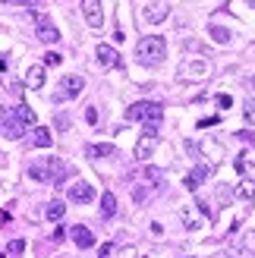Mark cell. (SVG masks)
Masks as SVG:
<instances>
[{
    "mask_svg": "<svg viewBox=\"0 0 255 258\" xmlns=\"http://www.w3.org/2000/svg\"><path fill=\"white\" fill-rule=\"evenodd\" d=\"M233 167H236V173H246L249 167H252V158H243V154H239V158L233 161Z\"/></svg>",
    "mask_w": 255,
    "mask_h": 258,
    "instance_id": "obj_28",
    "label": "cell"
},
{
    "mask_svg": "<svg viewBox=\"0 0 255 258\" xmlns=\"http://www.w3.org/2000/svg\"><path fill=\"white\" fill-rule=\"evenodd\" d=\"M44 67H41V63H35V67H29V73H25V85H29L32 88V92H38V88H41L44 85Z\"/></svg>",
    "mask_w": 255,
    "mask_h": 258,
    "instance_id": "obj_15",
    "label": "cell"
},
{
    "mask_svg": "<svg viewBox=\"0 0 255 258\" xmlns=\"http://www.w3.org/2000/svg\"><path fill=\"white\" fill-rule=\"evenodd\" d=\"M47 167H50V183H54V186L67 183L70 176H76V167L67 164L63 158H47Z\"/></svg>",
    "mask_w": 255,
    "mask_h": 258,
    "instance_id": "obj_6",
    "label": "cell"
},
{
    "mask_svg": "<svg viewBox=\"0 0 255 258\" xmlns=\"http://www.w3.org/2000/svg\"><path fill=\"white\" fill-rule=\"evenodd\" d=\"M252 4H255V0H252Z\"/></svg>",
    "mask_w": 255,
    "mask_h": 258,
    "instance_id": "obj_38",
    "label": "cell"
},
{
    "mask_svg": "<svg viewBox=\"0 0 255 258\" xmlns=\"http://www.w3.org/2000/svg\"><path fill=\"white\" fill-rule=\"evenodd\" d=\"M230 104H233V98H230V95H221V98H218V107H224V110H227Z\"/></svg>",
    "mask_w": 255,
    "mask_h": 258,
    "instance_id": "obj_35",
    "label": "cell"
},
{
    "mask_svg": "<svg viewBox=\"0 0 255 258\" xmlns=\"http://www.w3.org/2000/svg\"><path fill=\"white\" fill-rule=\"evenodd\" d=\"M57 129H60V133L70 129V117H67V113H57Z\"/></svg>",
    "mask_w": 255,
    "mask_h": 258,
    "instance_id": "obj_33",
    "label": "cell"
},
{
    "mask_svg": "<svg viewBox=\"0 0 255 258\" xmlns=\"http://www.w3.org/2000/svg\"><path fill=\"white\" fill-rule=\"evenodd\" d=\"M236 199L239 202H255V183L252 179H243V183L236 186Z\"/></svg>",
    "mask_w": 255,
    "mask_h": 258,
    "instance_id": "obj_21",
    "label": "cell"
},
{
    "mask_svg": "<svg viewBox=\"0 0 255 258\" xmlns=\"http://www.w3.org/2000/svg\"><path fill=\"white\" fill-rule=\"evenodd\" d=\"M22 249H25V239H13V242H10V252H13V255H19Z\"/></svg>",
    "mask_w": 255,
    "mask_h": 258,
    "instance_id": "obj_31",
    "label": "cell"
},
{
    "mask_svg": "<svg viewBox=\"0 0 255 258\" xmlns=\"http://www.w3.org/2000/svg\"><path fill=\"white\" fill-rule=\"evenodd\" d=\"M16 117H19V120L25 123V129H29V126H35V123H38V117H35V110H32L29 104H19V107H16Z\"/></svg>",
    "mask_w": 255,
    "mask_h": 258,
    "instance_id": "obj_22",
    "label": "cell"
},
{
    "mask_svg": "<svg viewBox=\"0 0 255 258\" xmlns=\"http://www.w3.org/2000/svg\"><path fill=\"white\" fill-rule=\"evenodd\" d=\"M82 16L92 29H101L104 25V13H101V0H82Z\"/></svg>",
    "mask_w": 255,
    "mask_h": 258,
    "instance_id": "obj_12",
    "label": "cell"
},
{
    "mask_svg": "<svg viewBox=\"0 0 255 258\" xmlns=\"http://www.w3.org/2000/svg\"><path fill=\"white\" fill-rule=\"evenodd\" d=\"M35 19H38V38H41L44 44H57L60 41V32H57V25L50 22L44 13H35Z\"/></svg>",
    "mask_w": 255,
    "mask_h": 258,
    "instance_id": "obj_10",
    "label": "cell"
},
{
    "mask_svg": "<svg viewBox=\"0 0 255 258\" xmlns=\"http://www.w3.org/2000/svg\"><path fill=\"white\" fill-rule=\"evenodd\" d=\"M155 148H158V133H155V126H148L145 136L136 142V161H148L155 154Z\"/></svg>",
    "mask_w": 255,
    "mask_h": 258,
    "instance_id": "obj_7",
    "label": "cell"
},
{
    "mask_svg": "<svg viewBox=\"0 0 255 258\" xmlns=\"http://www.w3.org/2000/svg\"><path fill=\"white\" fill-rule=\"evenodd\" d=\"M211 38H214L218 44H230V32H227V29H221L218 22H211Z\"/></svg>",
    "mask_w": 255,
    "mask_h": 258,
    "instance_id": "obj_23",
    "label": "cell"
},
{
    "mask_svg": "<svg viewBox=\"0 0 255 258\" xmlns=\"http://www.w3.org/2000/svg\"><path fill=\"white\" fill-rule=\"evenodd\" d=\"M32 145H35V148H50V145H54V136H50V129L35 126V133H32Z\"/></svg>",
    "mask_w": 255,
    "mask_h": 258,
    "instance_id": "obj_17",
    "label": "cell"
},
{
    "mask_svg": "<svg viewBox=\"0 0 255 258\" xmlns=\"http://www.w3.org/2000/svg\"><path fill=\"white\" fill-rule=\"evenodd\" d=\"M29 176H32V179H38V183H50V167H47V158L35 161V164L29 167Z\"/></svg>",
    "mask_w": 255,
    "mask_h": 258,
    "instance_id": "obj_16",
    "label": "cell"
},
{
    "mask_svg": "<svg viewBox=\"0 0 255 258\" xmlns=\"http://www.w3.org/2000/svg\"><path fill=\"white\" fill-rule=\"evenodd\" d=\"M85 154L88 158H113L117 148H113L110 142H104V145H85Z\"/></svg>",
    "mask_w": 255,
    "mask_h": 258,
    "instance_id": "obj_19",
    "label": "cell"
},
{
    "mask_svg": "<svg viewBox=\"0 0 255 258\" xmlns=\"http://www.w3.org/2000/svg\"><path fill=\"white\" fill-rule=\"evenodd\" d=\"M176 76H180V79H208V76H211V63L202 60V57H196V60H183L180 70H176Z\"/></svg>",
    "mask_w": 255,
    "mask_h": 258,
    "instance_id": "obj_4",
    "label": "cell"
},
{
    "mask_svg": "<svg viewBox=\"0 0 255 258\" xmlns=\"http://www.w3.org/2000/svg\"><path fill=\"white\" fill-rule=\"evenodd\" d=\"M4 70H7V60H4V57H0V73H4Z\"/></svg>",
    "mask_w": 255,
    "mask_h": 258,
    "instance_id": "obj_37",
    "label": "cell"
},
{
    "mask_svg": "<svg viewBox=\"0 0 255 258\" xmlns=\"http://www.w3.org/2000/svg\"><path fill=\"white\" fill-rule=\"evenodd\" d=\"M167 13H170V4H167V0H151V4L142 10V19L151 22V25H158V22L167 19Z\"/></svg>",
    "mask_w": 255,
    "mask_h": 258,
    "instance_id": "obj_8",
    "label": "cell"
},
{
    "mask_svg": "<svg viewBox=\"0 0 255 258\" xmlns=\"http://www.w3.org/2000/svg\"><path fill=\"white\" fill-rule=\"evenodd\" d=\"M243 249L246 252H255V230H249V233L243 236Z\"/></svg>",
    "mask_w": 255,
    "mask_h": 258,
    "instance_id": "obj_30",
    "label": "cell"
},
{
    "mask_svg": "<svg viewBox=\"0 0 255 258\" xmlns=\"http://www.w3.org/2000/svg\"><path fill=\"white\" fill-rule=\"evenodd\" d=\"M41 60H44V63H41V67H44V70H47V67H60V63H63V57L57 54V50H47V54H44Z\"/></svg>",
    "mask_w": 255,
    "mask_h": 258,
    "instance_id": "obj_24",
    "label": "cell"
},
{
    "mask_svg": "<svg viewBox=\"0 0 255 258\" xmlns=\"http://www.w3.org/2000/svg\"><path fill=\"white\" fill-rule=\"evenodd\" d=\"M7 4H19V7H41V0H7Z\"/></svg>",
    "mask_w": 255,
    "mask_h": 258,
    "instance_id": "obj_34",
    "label": "cell"
},
{
    "mask_svg": "<svg viewBox=\"0 0 255 258\" xmlns=\"http://www.w3.org/2000/svg\"><path fill=\"white\" fill-rule=\"evenodd\" d=\"M85 88V82H82V76H63L60 79V88H57V95H54V101H70V98H76Z\"/></svg>",
    "mask_w": 255,
    "mask_h": 258,
    "instance_id": "obj_5",
    "label": "cell"
},
{
    "mask_svg": "<svg viewBox=\"0 0 255 258\" xmlns=\"http://www.w3.org/2000/svg\"><path fill=\"white\" fill-rule=\"evenodd\" d=\"M145 176L151 179V183H158V186H164V179H167L164 170H158V167H145Z\"/></svg>",
    "mask_w": 255,
    "mask_h": 258,
    "instance_id": "obj_25",
    "label": "cell"
},
{
    "mask_svg": "<svg viewBox=\"0 0 255 258\" xmlns=\"http://www.w3.org/2000/svg\"><path fill=\"white\" fill-rule=\"evenodd\" d=\"M126 120L133 123H148V126H158L164 120V107L158 101H136V104L126 110Z\"/></svg>",
    "mask_w": 255,
    "mask_h": 258,
    "instance_id": "obj_2",
    "label": "cell"
},
{
    "mask_svg": "<svg viewBox=\"0 0 255 258\" xmlns=\"http://www.w3.org/2000/svg\"><path fill=\"white\" fill-rule=\"evenodd\" d=\"M0 129H4V136L13 139V142L25 136V123L16 117V110H13V107H4V110H0Z\"/></svg>",
    "mask_w": 255,
    "mask_h": 258,
    "instance_id": "obj_3",
    "label": "cell"
},
{
    "mask_svg": "<svg viewBox=\"0 0 255 258\" xmlns=\"http://www.w3.org/2000/svg\"><path fill=\"white\" fill-rule=\"evenodd\" d=\"M214 123H218V117H205V120H199L202 129H208V126H214Z\"/></svg>",
    "mask_w": 255,
    "mask_h": 258,
    "instance_id": "obj_36",
    "label": "cell"
},
{
    "mask_svg": "<svg viewBox=\"0 0 255 258\" xmlns=\"http://www.w3.org/2000/svg\"><path fill=\"white\" fill-rule=\"evenodd\" d=\"M113 252H117V242H104V246L98 249V255H101V258H113Z\"/></svg>",
    "mask_w": 255,
    "mask_h": 258,
    "instance_id": "obj_29",
    "label": "cell"
},
{
    "mask_svg": "<svg viewBox=\"0 0 255 258\" xmlns=\"http://www.w3.org/2000/svg\"><path fill=\"white\" fill-rule=\"evenodd\" d=\"M211 170H214L211 164H199L196 170H189V173H186V179H183V186H186L189 192H196V189L202 186V179H205V176H211Z\"/></svg>",
    "mask_w": 255,
    "mask_h": 258,
    "instance_id": "obj_13",
    "label": "cell"
},
{
    "mask_svg": "<svg viewBox=\"0 0 255 258\" xmlns=\"http://www.w3.org/2000/svg\"><path fill=\"white\" fill-rule=\"evenodd\" d=\"M202 151H205L208 158H221V154H224V148L214 145V142H202Z\"/></svg>",
    "mask_w": 255,
    "mask_h": 258,
    "instance_id": "obj_26",
    "label": "cell"
},
{
    "mask_svg": "<svg viewBox=\"0 0 255 258\" xmlns=\"http://www.w3.org/2000/svg\"><path fill=\"white\" fill-rule=\"evenodd\" d=\"M70 236H73V242H76V246H79V249H92L95 246V236H92V230H88V227H73L70 230Z\"/></svg>",
    "mask_w": 255,
    "mask_h": 258,
    "instance_id": "obj_14",
    "label": "cell"
},
{
    "mask_svg": "<svg viewBox=\"0 0 255 258\" xmlns=\"http://www.w3.org/2000/svg\"><path fill=\"white\" fill-rule=\"evenodd\" d=\"M67 196H70V202H76V205H88L95 199V189L85 183V179H76V183L67 189Z\"/></svg>",
    "mask_w": 255,
    "mask_h": 258,
    "instance_id": "obj_11",
    "label": "cell"
},
{
    "mask_svg": "<svg viewBox=\"0 0 255 258\" xmlns=\"http://www.w3.org/2000/svg\"><path fill=\"white\" fill-rule=\"evenodd\" d=\"M63 214H67V205H63L60 199H54V202H47V208H44V217H47V221H60Z\"/></svg>",
    "mask_w": 255,
    "mask_h": 258,
    "instance_id": "obj_20",
    "label": "cell"
},
{
    "mask_svg": "<svg viewBox=\"0 0 255 258\" xmlns=\"http://www.w3.org/2000/svg\"><path fill=\"white\" fill-rule=\"evenodd\" d=\"M243 117H246L249 126H255V101H246L243 104Z\"/></svg>",
    "mask_w": 255,
    "mask_h": 258,
    "instance_id": "obj_27",
    "label": "cell"
},
{
    "mask_svg": "<svg viewBox=\"0 0 255 258\" xmlns=\"http://www.w3.org/2000/svg\"><path fill=\"white\" fill-rule=\"evenodd\" d=\"M113 214H117V196H113V192H104V196H101V217L110 221Z\"/></svg>",
    "mask_w": 255,
    "mask_h": 258,
    "instance_id": "obj_18",
    "label": "cell"
},
{
    "mask_svg": "<svg viewBox=\"0 0 255 258\" xmlns=\"http://www.w3.org/2000/svg\"><path fill=\"white\" fill-rule=\"evenodd\" d=\"M136 57L145 67H161V60L167 57V41L161 35H145L142 41L136 44Z\"/></svg>",
    "mask_w": 255,
    "mask_h": 258,
    "instance_id": "obj_1",
    "label": "cell"
},
{
    "mask_svg": "<svg viewBox=\"0 0 255 258\" xmlns=\"http://www.w3.org/2000/svg\"><path fill=\"white\" fill-rule=\"evenodd\" d=\"M85 120L95 126V123H98V107H85Z\"/></svg>",
    "mask_w": 255,
    "mask_h": 258,
    "instance_id": "obj_32",
    "label": "cell"
},
{
    "mask_svg": "<svg viewBox=\"0 0 255 258\" xmlns=\"http://www.w3.org/2000/svg\"><path fill=\"white\" fill-rule=\"evenodd\" d=\"M95 57H98V63H101L104 70H120V67H123V57H120L110 44H98V47H95Z\"/></svg>",
    "mask_w": 255,
    "mask_h": 258,
    "instance_id": "obj_9",
    "label": "cell"
}]
</instances>
